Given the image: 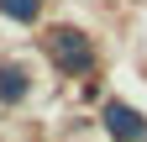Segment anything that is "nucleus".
I'll return each instance as SVG.
<instances>
[{
  "label": "nucleus",
  "instance_id": "4",
  "mask_svg": "<svg viewBox=\"0 0 147 142\" xmlns=\"http://www.w3.org/2000/svg\"><path fill=\"white\" fill-rule=\"evenodd\" d=\"M0 16L16 26H37L42 21V0H0Z\"/></svg>",
  "mask_w": 147,
  "mask_h": 142
},
{
  "label": "nucleus",
  "instance_id": "3",
  "mask_svg": "<svg viewBox=\"0 0 147 142\" xmlns=\"http://www.w3.org/2000/svg\"><path fill=\"white\" fill-rule=\"evenodd\" d=\"M26 95H32V74H26L21 63H11V58H5V63H0V105L11 111V105H21Z\"/></svg>",
  "mask_w": 147,
  "mask_h": 142
},
{
  "label": "nucleus",
  "instance_id": "2",
  "mask_svg": "<svg viewBox=\"0 0 147 142\" xmlns=\"http://www.w3.org/2000/svg\"><path fill=\"white\" fill-rule=\"evenodd\" d=\"M100 126L110 142H147V116L126 100H105L100 105Z\"/></svg>",
  "mask_w": 147,
  "mask_h": 142
},
{
  "label": "nucleus",
  "instance_id": "1",
  "mask_svg": "<svg viewBox=\"0 0 147 142\" xmlns=\"http://www.w3.org/2000/svg\"><path fill=\"white\" fill-rule=\"evenodd\" d=\"M42 53H47V63L58 68L63 79L95 74V42H89L79 26H47L42 32Z\"/></svg>",
  "mask_w": 147,
  "mask_h": 142
}]
</instances>
